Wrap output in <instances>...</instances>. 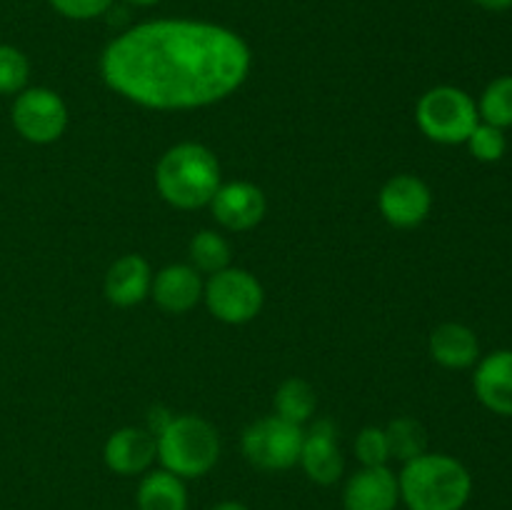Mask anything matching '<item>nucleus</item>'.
<instances>
[{"label": "nucleus", "mask_w": 512, "mask_h": 510, "mask_svg": "<svg viewBox=\"0 0 512 510\" xmlns=\"http://www.w3.org/2000/svg\"><path fill=\"white\" fill-rule=\"evenodd\" d=\"M248 43L223 25L150 20L103 50L105 85L150 110H193L230 98L250 73Z\"/></svg>", "instance_id": "nucleus-1"}, {"label": "nucleus", "mask_w": 512, "mask_h": 510, "mask_svg": "<svg viewBox=\"0 0 512 510\" xmlns=\"http://www.w3.org/2000/svg\"><path fill=\"white\" fill-rule=\"evenodd\" d=\"M398 488L408 510H463L473 495V475L453 455L425 450L403 465Z\"/></svg>", "instance_id": "nucleus-2"}, {"label": "nucleus", "mask_w": 512, "mask_h": 510, "mask_svg": "<svg viewBox=\"0 0 512 510\" xmlns=\"http://www.w3.org/2000/svg\"><path fill=\"white\" fill-rule=\"evenodd\" d=\"M155 188L160 198L178 210L210 205L220 188V163L210 148L200 143H178L160 155L155 165Z\"/></svg>", "instance_id": "nucleus-3"}, {"label": "nucleus", "mask_w": 512, "mask_h": 510, "mask_svg": "<svg viewBox=\"0 0 512 510\" xmlns=\"http://www.w3.org/2000/svg\"><path fill=\"white\" fill-rule=\"evenodd\" d=\"M158 460L178 478H203L220 458V438L213 423L200 415H173L163 433L155 435Z\"/></svg>", "instance_id": "nucleus-4"}, {"label": "nucleus", "mask_w": 512, "mask_h": 510, "mask_svg": "<svg viewBox=\"0 0 512 510\" xmlns=\"http://www.w3.org/2000/svg\"><path fill=\"white\" fill-rule=\"evenodd\" d=\"M415 120L423 135L440 145H463L480 123L478 105L455 85H438L420 95Z\"/></svg>", "instance_id": "nucleus-5"}, {"label": "nucleus", "mask_w": 512, "mask_h": 510, "mask_svg": "<svg viewBox=\"0 0 512 510\" xmlns=\"http://www.w3.org/2000/svg\"><path fill=\"white\" fill-rule=\"evenodd\" d=\"M303 438V425L283 420L280 415H268L245 428L240 448L253 468L265 470V473H280V470H290L298 465Z\"/></svg>", "instance_id": "nucleus-6"}, {"label": "nucleus", "mask_w": 512, "mask_h": 510, "mask_svg": "<svg viewBox=\"0 0 512 510\" xmlns=\"http://www.w3.org/2000/svg\"><path fill=\"white\" fill-rule=\"evenodd\" d=\"M203 300L210 315L220 323L245 325L258 318L265 303V293L253 273L228 265L220 273L210 275L203 288Z\"/></svg>", "instance_id": "nucleus-7"}, {"label": "nucleus", "mask_w": 512, "mask_h": 510, "mask_svg": "<svg viewBox=\"0 0 512 510\" xmlns=\"http://www.w3.org/2000/svg\"><path fill=\"white\" fill-rule=\"evenodd\" d=\"M10 115L20 138L35 145L55 143L68 128L65 100L50 88L20 90Z\"/></svg>", "instance_id": "nucleus-8"}, {"label": "nucleus", "mask_w": 512, "mask_h": 510, "mask_svg": "<svg viewBox=\"0 0 512 510\" xmlns=\"http://www.w3.org/2000/svg\"><path fill=\"white\" fill-rule=\"evenodd\" d=\"M378 208L385 223L393 225L398 230L418 228L425 223L433 210V193H430L428 183L418 175L400 173L393 175L388 183L380 188Z\"/></svg>", "instance_id": "nucleus-9"}, {"label": "nucleus", "mask_w": 512, "mask_h": 510, "mask_svg": "<svg viewBox=\"0 0 512 510\" xmlns=\"http://www.w3.org/2000/svg\"><path fill=\"white\" fill-rule=\"evenodd\" d=\"M210 210L213 218L223 225L225 230L233 233H245L260 225L268 210V200L265 193L255 183L248 180H233V183H220L215 190L213 200H210Z\"/></svg>", "instance_id": "nucleus-10"}, {"label": "nucleus", "mask_w": 512, "mask_h": 510, "mask_svg": "<svg viewBox=\"0 0 512 510\" xmlns=\"http://www.w3.org/2000/svg\"><path fill=\"white\" fill-rule=\"evenodd\" d=\"M298 465L315 485L338 483L345 470V460L340 453L338 438H335V425L330 420H318L305 433Z\"/></svg>", "instance_id": "nucleus-11"}, {"label": "nucleus", "mask_w": 512, "mask_h": 510, "mask_svg": "<svg viewBox=\"0 0 512 510\" xmlns=\"http://www.w3.org/2000/svg\"><path fill=\"white\" fill-rule=\"evenodd\" d=\"M158 458V443L148 428H120L105 440L103 460L115 475H143Z\"/></svg>", "instance_id": "nucleus-12"}, {"label": "nucleus", "mask_w": 512, "mask_h": 510, "mask_svg": "<svg viewBox=\"0 0 512 510\" xmlns=\"http://www.w3.org/2000/svg\"><path fill=\"white\" fill-rule=\"evenodd\" d=\"M400 503L398 475L388 465L360 468L343 490L345 510H395Z\"/></svg>", "instance_id": "nucleus-13"}, {"label": "nucleus", "mask_w": 512, "mask_h": 510, "mask_svg": "<svg viewBox=\"0 0 512 510\" xmlns=\"http://www.w3.org/2000/svg\"><path fill=\"white\" fill-rule=\"evenodd\" d=\"M203 288V278H200L193 265L175 263L153 275L150 298L155 300V305L163 313L183 315L203 300Z\"/></svg>", "instance_id": "nucleus-14"}, {"label": "nucleus", "mask_w": 512, "mask_h": 510, "mask_svg": "<svg viewBox=\"0 0 512 510\" xmlns=\"http://www.w3.org/2000/svg\"><path fill=\"white\" fill-rule=\"evenodd\" d=\"M473 390L490 413L512 418V350H493L478 360Z\"/></svg>", "instance_id": "nucleus-15"}, {"label": "nucleus", "mask_w": 512, "mask_h": 510, "mask_svg": "<svg viewBox=\"0 0 512 510\" xmlns=\"http://www.w3.org/2000/svg\"><path fill=\"white\" fill-rule=\"evenodd\" d=\"M153 270L143 255L128 253L115 260L105 275V298L115 308H133L150 295Z\"/></svg>", "instance_id": "nucleus-16"}, {"label": "nucleus", "mask_w": 512, "mask_h": 510, "mask_svg": "<svg viewBox=\"0 0 512 510\" xmlns=\"http://www.w3.org/2000/svg\"><path fill=\"white\" fill-rule=\"evenodd\" d=\"M430 358L448 370H465L480 360L478 335L463 323H443L430 333Z\"/></svg>", "instance_id": "nucleus-17"}, {"label": "nucleus", "mask_w": 512, "mask_h": 510, "mask_svg": "<svg viewBox=\"0 0 512 510\" xmlns=\"http://www.w3.org/2000/svg\"><path fill=\"white\" fill-rule=\"evenodd\" d=\"M138 510H188V488L170 470H148L135 493Z\"/></svg>", "instance_id": "nucleus-18"}, {"label": "nucleus", "mask_w": 512, "mask_h": 510, "mask_svg": "<svg viewBox=\"0 0 512 510\" xmlns=\"http://www.w3.org/2000/svg\"><path fill=\"white\" fill-rule=\"evenodd\" d=\"M273 403L275 415H280V418L290 420L295 425H303L305 420L313 418L318 398H315V390L308 380L288 378L278 385Z\"/></svg>", "instance_id": "nucleus-19"}, {"label": "nucleus", "mask_w": 512, "mask_h": 510, "mask_svg": "<svg viewBox=\"0 0 512 510\" xmlns=\"http://www.w3.org/2000/svg\"><path fill=\"white\" fill-rule=\"evenodd\" d=\"M190 260H193V268L198 273H220L230 265L233 258V250L230 243L215 230H200L193 240H190Z\"/></svg>", "instance_id": "nucleus-20"}, {"label": "nucleus", "mask_w": 512, "mask_h": 510, "mask_svg": "<svg viewBox=\"0 0 512 510\" xmlns=\"http://www.w3.org/2000/svg\"><path fill=\"white\" fill-rule=\"evenodd\" d=\"M385 438H388L390 458H398L403 460V463H408V460L425 453V445H428L425 428L413 418H395L393 423L385 428Z\"/></svg>", "instance_id": "nucleus-21"}, {"label": "nucleus", "mask_w": 512, "mask_h": 510, "mask_svg": "<svg viewBox=\"0 0 512 510\" xmlns=\"http://www.w3.org/2000/svg\"><path fill=\"white\" fill-rule=\"evenodd\" d=\"M478 115L483 123L495 128H510L512 125V75H500L483 90L478 103Z\"/></svg>", "instance_id": "nucleus-22"}, {"label": "nucleus", "mask_w": 512, "mask_h": 510, "mask_svg": "<svg viewBox=\"0 0 512 510\" xmlns=\"http://www.w3.org/2000/svg\"><path fill=\"white\" fill-rule=\"evenodd\" d=\"M30 63L13 45H0V95H18L25 90Z\"/></svg>", "instance_id": "nucleus-23"}, {"label": "nucleus", "mask_w": 512, "mask_h": 510, "mask_svg": "<svg viewBox=\"0 0 512 510\" xmlns=\"http://www.w3.org/2000/svg\"><path fill=\"white\" fill-rule=\"evenodd\" d=\"M465 145L470 148V155L480 160V163H498L505 155L508 140H505L503 128H495L490 123H478L473 133H470V138L465 140Z\"/></svg>", "instance_id": "nucleus-24"}, {"label": "nucleus", "mask_w": 512, "mask_h": 510, "mask_svg": "<svg viewBox=\"0 0 512 510\" xmlns=\"http://www.w3.org/2000/svg\"><path fill=\"white\" fill-rule=\"evenodd\" d=\"M355 455L363 463V468H373V465H388L390 448L388 438H385V428H363L355 438Z\"/></svg>", "instance_id": "nucleus-25"}, {"label": "nucleus", "mask_w": 512, "mask_h": 510, "mask_svg": "<svg viewBox=\"0 0 512 510\" xmlns=\"http://www.w3.org/2000/svg\"><path fill=\"white\" fill-rule=\"evenodd\" d=\"M50 5L70 20H90L103 15L113 0H50Z\"/></svg>", "instance_id": "nucleus-26"}, {"label": "nucleus", "mask_w": 512, "mask_h": 510, "mask_svg": "<svg viewBox=\"0 0 512 510\" xmlns=\"http://www.w3.org/2000/svg\"><path fill=\"white\" fill-rule=\"evenodd\" d=\"M170 420H173V415H170L168 410H165V408H153V410H150V425H148V430H150V433H153V435L163 433L165 425H168Z\"/></svg>", "instance_id": "nucleus-27"}, {"label": "nucleus", "mask_w": 512, "mask_h": 510, "mask_svg": "<svg viewBox=\"0 0 512 510\" xmlns=\"http://www.w3.org/2000/svg\"><path fill=\"white\" fill-rule=\"evenodd\" d=\"M485 10H508L512 8V0H475Z\"/></svg>", "instance_id": "nucleus-28"}, {"label": "nucleus", "mask_w": 512, "mask_h": 510, "mask_svg": "<svg viewBox=\"0 0 512 510\" xmlns=\"http://www.w3.org/2000/svg\"><path fill=\"white\" fill-rule=\"evenodd\" d=\"M210 510H250V508L245 503H240V500H223V503L213 505Z\"/></svg>", "instance_id": "nucleus-29"}, {"label": "nucleus", "mask_w": 512, "mask_h": 510, "mask_svg": "<svg viewBox=\"0 0 512 510\" xmlns=\"http://www.w3.org/2000/svg\"><path fill=\"white\" fill-rule=\"evenodd\" d=\"M125 3L140 5V8H148V5H155V3H158V0H125Z\"/></svg>", "instance_id": "nucleus-30"}]
</instances>
